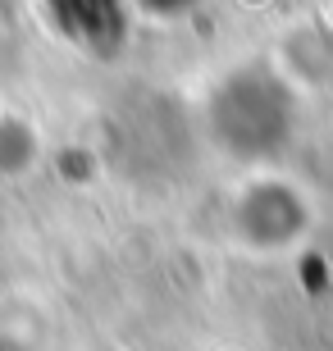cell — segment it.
<instances>
[{
	"label": "cell",
	"mask_w": 333,
	"mask_h": 351,
	"mask_svg": "<svg viewBox=\"0 0 333 351\" xmlns=\"http://www.w3.org/2000/svg\"><path fill=\"white\" fill-rule=\"evenodd\" d=\"M41 160V132L19 110H0V182L23 178Z\"/></svg>",
	"instance_id": "3"
},
{
	"label": "cell",
	"mask_w": 333,
	"mask_h": 351,
	"mask_svg": "<svg viewBox=\"0 0 333 351\" xmlns=\"http://www.w3.org/2000/svg\"><path fill=\"white\" fill-rule=\"evenodd\" d=\"M146 19H155V23H179V19H187V14L201 5V0H133Z\"/></svg>",
	"instance_id": "4"
},
{
	"label": "cell",
	"mask_w": 333,
	"mask_h": 351,
	"mask_svg": "<svg viewBox=\"0 0 333 351\" xmlns=\"http://www.w3.org/2000/svg\"><path fill=\"white\" fill-rule=\"evenodd\" d=\"M205 142L242 169H279L301 146L306 91L274 55H251L224 69L201 101Z\"/></svg>",
	"instance_id": "1"
},
{
	"label": "cell",
	"mask_w": 333,
	"mask_h": 351,
	"mask_svg": "<svg viewBox=\"0 0 333 351\" xmlns=\"http://www.w3.org/2000/svg\"><path fill=\"white\" fill-rule=\"evenodd\" d=\"M320 223V201L297 173L251 169L229 192L224 228L246 256H292Z\"/></svg>",
	"instance_id": "2"
}]
</instances>
